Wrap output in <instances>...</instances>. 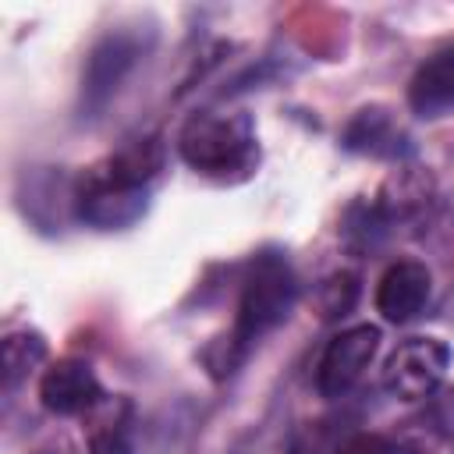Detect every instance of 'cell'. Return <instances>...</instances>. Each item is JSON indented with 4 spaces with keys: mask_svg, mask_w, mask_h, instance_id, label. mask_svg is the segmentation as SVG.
Masks as SVG:
<instances>
[{
    "mask_svg": "<svg viewBox=\"0 0 454 454\" xmlns=\"http://www.w3.org/2000/svg\"><path fill=\"white\" fill-rule=\"evenodd\" d=\"M177 153L195 174L213 181H241L259 163L255 128L245 114H192L177 135Z\"/></svg>",
    "mask_w": 454,
    "mask_h": 454,
    "instance_id": "6da1fadb",
    "label": "cell"
},
{
    "mask_svg": "<svg viewBox=\"0 0 454 454\" xmlns=\"http://www.w3.org/2000/svg\"><path fill=\"white\" fill-rule=\"evenodd\" d=\"M294 298H298V280H294L287 259L277 255V252L255 255L252 270L245 277L241 301H238V319H234V330H231V340L223 348V362H220L216 372L220 376L234 372V365L245 358V351L262 333H270L277 323L287 319V312L294 309Z\"/></svg>",
    "mask_w": 454,
    "mask_h": 454,
    "instance_id": "7a4b0ae2",
    "label": "cell"
},
{
    "mask_svg": "<svg viewBox=\"0 0 454 454\" xmlns=\"http://www.w3.org/2000/svg\"><path fill=\"white\" fill-rule=\"evenodd\" d=\"M145 46L149 35L135 28H114L89 50L82 67V117H96L110 103V96L121 89V82L138 64Z\"/></svg>",
    "mask_w": 454,
    "mask_h": 454,
    "instance_id": "3957f363",
    "label": "cell"
},
{
    "mask_svg": "<svg viewBox=\"0 0 454 454\" xmlns=\"http://www.w3.org/2000/svg\"><path fill=\"white\" fill-rule=\"evenodd\" d=\"M447 365H450V348L443 340L411 337L390 355V362L383 369V383L394 397L419 401L440 387V380L447 376Z\"/></svg>",
    "mask_w": 454,
    "mask_h": 454,
    "instance_id": "277c9868",
    "label": "cell"
},
{
    "mask_svg": "<svg viewBox=\"0 0 454 454\" xmlns=\"http://www.w3.org/2000/svg\"><path fill=\"white\" fill-rule=\"evenodd\" d=\"M380 348V330L362 323V326H351V330H340L323 358H319V369H316V387L323 397H344L358 380L362 372L369 369L372 355Z\"/></svg>",
    "mask_w": 454,
    "mask_h": 454,
    "instance_id": "5b68a950",
    "label": "cell"
},
{
    "mask_svg": "<svg viewBox=\"0 0 454 454\" xmlns=\"http://www.w3.org/2000/svg\"><path fill=\"white\" fill-rule=\"evenodd\" d=\"M149 209V192L145 188H128V184H110L92 174L82 177L74 192V213L82 223L96 231H121L142 220Z\"/></svg>",
    "mask_w": 454,
    "mask_h": 454,
    "instance_id": "8992f818",
    "label": "cell"
},
{
    "mask_svg": "<svg viewBox=\"0 0 454 454\" xmlns=\"http://www.w3.org/2000/svg\"><path fill=\"white\" fill-rule=\"evenodd\" d=\"M39 397H43V408L53 415H82L103 401V387H99L96 372L89 369V362L60 358L57 365H50L43 372Z\"/></svg>",
    "mask_w": 454,
    "mask_h": 454,
    "instance_id": "52a82bcc",
    "label": "cell"
},
{
    "mask_svg": "<svg viewBox=\"0 0 454 454\" xmlns=\"http://www.w3.org/2000/svg\"><path fill=\"white\" fill-rule=\"evenodd\" d=\"M429 291H433V277H429L426 262H419V259H397L380 277L376 309L390 323H408V319H415L426 309Z\"/></svg>",
    "mask_w": 454,
    "mask_h": 454,
    "instance_id": "ba28073f",
    "label": "cell"
},
{
    "mask_svg": "<svg viewBox=\"0 0 454 454\" xmlns=\"http://www.w3.org/2000/svg\"><path fill=\"white\" fill-rule=\"evenodd\" d=\"M408 103L419 117H440L454 106V46L433 53L408 85Z\"/></svg>",
    "mask_w": 454,
    "mask_h": 454,
    "instance_id": "9c48e42d",
    "label": "cell"
},
{
    "mask_svg": "<svg viewBox=\"0 0 454 454\" xmlns=\"http://www.w3.org/2000/svg\"><path fill=\"white\" fill-rule=\"evenodd\" d=\"M160 167H163V149H160V142H156V138H138V142L117 149L114 156L99 160V163H96L92 170H85V174H92V177H99V181H110V184L145 188V184L156 177Z\"/></svg>",
    "mask_w": 454,
    "mask_h": 454,
    "instance_id": "30bf717a",
    "label": "cell"
},
{
    "mask_svg": "<svg viewBox=\"0 0 454 454\" xmlns=\"http://www.w3.org/2000/svg\"><path fill=\"white\" fill-rule=\"evenodd\" d=\"M401 131L394 128L390 114L383 106L358 110L344 128V149L351 153H372V156H394L401 149Z\"/></svg>",
    "mask_w": 454,
    "mask_h": 454,
    "instance_id": "8fae6325",
    "label": "cell"
},
{
    "mask_svg": "<svg viewBox=\"0 0 454 454\" xmlns=\"http://www.w3.org/2000/svg\"><path fill=\"white\" fill-rule=\"evenodd\" d=\"M46 358V340L35 330H14L4 337V383L14 387Z\"/></svg>",
    "mask_w": 454,
    "mask_h": 454,
    "instance_id": "7c38bea8",
    "label": "cell"
},
{
    "mask_svg": "<svg viewBox=\"0 0 454 454\" xmlns=\"http://www.w3.org/2000/svg\"><path fill=\"white\" fill-rule=\"evenodd\" d=\"M337 454H415V450L387 433H355V436L340 440Z\"/></svg>",
    "mask_w": 454,
    "mask_h": 454,
    "instance_id": "4fadbf2b",
    "label": "cell"
},
{
    "mask_svg": "<svg viewBox=\"0 0 454 454\" xmlns=\"http://www.w3.org/2000/svg\"><path fill=\"white\" fill-rule=\"evenodd\" d=\"M355 294H358V284L351 273H337L323 284V316H344L351 305H355Z\"/></svg>",
    "mask_w": 454,
    "mask_h": 454,
    "instance_id": "5bb4252c",
    "label": "cell"
},
{
    "mask_svg": "<svg viewBox=\"0 0 454 454\" xmlns=\"http://www.w3.org/2000/svg\"><path fill=\"white\" fill-rule=\"evenodd\" d=\"M89 454H131L128 429L121 422H99L89 433Z\"/></svg>",
    "mask_w": 454,
    "mask_h": 454,
    "instance_id": "9a60e30c",
    "label": "cell"
},
{
    "mask_svg": "<svg viewBox=\"0 0 454 454\" xmlns=\"http://www.w3.org/2000/svg\"><path fill=\"white\" fill-rule=\"evenodd\" d=\"M440 419H443V426L454 433V394L443 397V404H440Z\"/></svg>",
    "mask_w": 454,
    "mask_h": 454,
    "instance_id": "2e32d148",
    "label": "cell"
}]
</instances>
